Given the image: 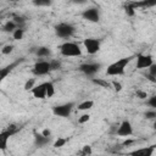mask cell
<instances>
[{"label": "cell", "mask_w": 156, "mask_h": 156, "mask_svg": "<svg viewBox=\"0 0 156 156\" xmlns=\"http://www.w3.org/2000/svg\"><path fill=\"white\" fill-rule=\"evenodd\" d=\"M130 60H132V57H122V58L115 61L113 63H111V65L107 67L106 74H107V76H112V77L124 74L126 67L128 66V63L130 62Z\"/></svg>", "instance_id": "cell-1"}, {"label": "cell", "mask_w": 156, "mask_h": 156, "mask_svg": "<svg viewBox=\"0 0 156 156\" xmlns=\"http://www.w3.org/2000/svg\"><path fill=\"white\" fill-rule=\"evenodd\" d=\"M60 54L65 57H78L82 55V49L79 44L74 41H65L58 46Z\"/></svg>", "instance_id": "cell-2"}, {"label": "cell", "mask_w": 156, "mask_h": 156, "mask_svg": "<svg viewBox=\"0 0 156 156\" xmlns=\"http://www.w3.org/2000/svg\"><path fill=\"white\" fill-rule=\"evenodd\" d=\"M76 32V28L73 24L71 23H67V22H61L55 26V33L58 38H62V39H68L71 38Z\"/></svg>", "instance_id": "cell-3"}, {"label": "cell", "mask_w": 156, "mask_h": 156, "mask_svg": "<svg viewBox=\"0 0 156 156\" xmlns=\"http://www.w3.org/2000/svg\"><path fill=\"white\" fill-rule=\"evenodd\" d=\"M73 108H74V102H65V104L54 106L52 107V113L57 117L66 118L72 113Z\"/></svg>", "instance_id": "cell-4"}, {"label": "cell", "mask_w": 156, "mask_h": 156, "mask_svg": "<svg viewBox=\"0 0 156 156\" xmlns=\"http://www.w3.org/2000/svg\"><path fill=\"white\" fill-rule=\"evenodd\" d=\"M33 74L34 76H46L48 73L51 72L50 69V62L48 60H40V61H37L33 66V69H32Z\"/></svg>", "instance_id": "cell-5"}, {"label": "cell", "mask_w": 156, "mask_h": 156, "mask_svg": "<svg viewBox=\"0 0 156 156\" xmlns=\"http://www.w3.org/2000/svg\"><path fill=\"white\" fill-rule=\"evenodd\" d=\"M83 45H84L85 51L89 55H95V54L99 52L100 46H101V43L96 38H87V39L83 40Z\"/></svg>", "instance_id": "cell-6"}, {"label": "cell", "mask_w": 156, "mask_h": 156, "mask_svg": "<svg viewBox=\"0 0 156 156\" xmlns=\"http://www.w3.org/2000/svg\"><path fill=\"white\" fill-rule=\"evenodd\" d=\"M100 68H101V65L96 63V62H85V63L79 65V67H78V69L88 77L95 76L100 71Z\"/></svg>", "instance_id": "cell-7"}, {"label": "cell", "mask_w": 156, "mask_h": 156, "mask_svg": "<svg viewBox=\"0 0 156 156\" xmlns=\"http://www.w3.org/2000/svg\"><path fill=\"white\" fill-rule=\"evenodd\" d=\"M82 17L91 23H96L100 21V10L98 7H88L82 12Z\"/></svg>", "instance_id": "cell-8"}, {"label": "cell", "mask_w": 156, "mask_h": 156, "mask_svg": "<svg viewBox=\"0 0 156 156\" xmlns=\"http://www.w3.org/2000/svg\"><path fill=\"white\" fill-rule=\"evenodd\" d=\"M154 63V58L151 55H144V54H138L136 55V63L135 67L138 69H144L149 68Z\"/></svg>", "instance_id": "cell-9"}, {"label": "cell", "mask_w": 156, "mask_h": 156, "mask_svg": "<svg viewBox=\"0 0 156 156\" xmlns=\"http://www.w3.org/2000/svg\"><path fill=\"white\" fill-rule=\"evenodd\" d=\"M116 134L118 136H126V138L130 136L133 134V126H132V123L129 121H127V119L122 121L119 123V126L117 127V129H116Z\"/></svg>", "instance_id": "cell-10"}, {"label": "cell", "mask_w": 156, "mask_h": 156, "mask_svg": "<svg viewBox=\"0 0 156 156\" xmlns=\"http://www.w3.org/2000/svg\"><path fill=\"white\" fill-rule=\"evenodd\" d=\"M16 129L13 128V126H11L10 128L7 129H4L0 132V151H4L6 150L7 147V143H9V139L15 134Z\"/></svg>", "instance_id": "cell-11"}, {"label": "cell", "mask_w": 156, "mask_h": 156, "mask_svg": "<svg viewBox=\"0 0 156 156\" xmlns=\"http://www.w3.org/2000/svg\"><path fill=\"white\" fill-rule=\"evenodd\" d=\"M46 87H48V82L40 83V84L35 85V87L30 90V93H32V95H33L35 99H40V100L46 99Z\"/></svg>", "instance_id": "cell-12"}, {"label": "cell", "mask_w": 156, "mask_h": 156, "mask_svg": "<svg viewBox=\"0 0 156 156\" xmlns=\"http://www.w3.org/2000/svg\"><path fill=\"white\" fill-rule=\"evenodd\" d=\"M154 152H155V145H150V146L135 149V150L130 151L128 155L129 156H152Z\"/></svg>", "instance_id": "cell-13"}, {"label": "cell", "mask_w": 156, "mask_h": 156, "mask_svg": "<svg viewBox=\"0 0 156 156\" xmlns=\"http://www.w3.org/2000/svg\"><path fill=\"white\" fill-rule=\"evenodd\" d=\"M51 136H44L41 133H34V144L38 147H45L48 144H50Z\"/></svg>", "instance_id": "cell-14"}, {"label": "cell", "mask_w": 156, "mask_h": 156, "mask_svg": "<svg viewBox=\"0 0 156 156\" xmlns=\"http://www.w3.org/2000/svg\"><path fill=\"white\" fill-rule=\"evenodd\" d=\"M35 55L38 57H48L51 55V50L46 46H39V48H35Z\"/></svg>", "instance_id": "cell-15"}, {"label": "cell", "mask_w": 156, "mask_h": 156, "mask_svg": "<svg viewBox=\"0 0 156 156\" xmlns=\"http://www.w3.org/2000/svg\"><path fill=\"white\" fill-rule=\"evenodd\" d=\"M16 65H17V62H15V63H12V65H9V66H6V67H4V68L0 69V84H1V82L9 76V73L12 71V68H13Z\"/></svg>", "instance_id": "cell-16"}, {"label": "cell", "mask_w": 156, "mask_h": 156, "mask_svg": "<svg viewBox=\"0 0 156 156\" xmlns=\"http://www.w3.org/2000/svg\"><path fill=\"white\" fill-rule=\"evenodd\" d=\"M91 82L104 89H111V83L107 82L106 79H102V78H91Z\"/></svg>", "instance_id": "cell-17"}, {"label": "cell", "mask_w": 156, "mask_h": 156, "mask_svg": "<svg viewBox=\"0 0 156 156\" xmlns=\"http://www.w3.org/2000/svg\"><path fill=\"white\" fill-rule=\"evenodd\" d=\"M17 29V24L12 21V20H9L7 22H5V24L2 26V30L5 33H13V30Z\"/></svg>", "instance_id": "cell-18"}, {"label": "cell", "mask_w": 156, "mask_h": 156, "mask_svg": "<svg viewBox=\"0 0 156 156\" xmlns=\"http://www.w3.org/2000/svg\"><path fill=\"white\" fill-rule=\"evenodd\" d=\"M93 106H94V101L93 100H84V101H82L80 104L77 105V108L79 111H87V110H90Z\"/></svg>", "instance_id": "cell-19"}, {"label": "cell", "mask_w": 156, "mask_h": 156, "mask_svg": "<svg viewBox=\"0 0 156 156\" xmlns=\"http://www.w3.org/2000/svg\"><path fill=\"white\" fill-rule=\"evenodd\" d=\"M24 32H26L24 27H17V29H15L13 33H12V38L15 40H21L24 35Z\"/></svg>", "instance_id": "cell-20"}, {"label": "cell", "mask_w": 156, "mask_h": 156, "mask_svg": "<svg viewBox=\"0 0 156 156\" xmlns=\"http://www.w3.org/2000/svg\"><path fill=\"white\" fill-rule=\"evenodd\" d=\"M34 87H35V79H34V78H29V79H27L26 83H24V85H23V88H24L26 91H30Z\"/></svg>", "instance_id": "cell-21"}, {"label": "cell", "mask_w": 156, "mask_h": 156, "mask_svg": "<svg viewBox=\"0 0 156 156\" xmlns=\"http://www.w3.org/2000/svg\"><path fill=\"white\" fill-rule=\"evenodd\" d=\"M55 94V85L52 82H48V87H46V98H52Z\"/></svg>", "instance_id": "cell-22"}, {"label": "cell", "mask_w": 156, "mask_h": 156, "mask_svg": "<svg viewBox=\"0 0 156 156\" xmlns=\"http://www.w3.org/2000/svg\"><path fill=\"white\" fill-rule=\"evenodd\" d=\"M66 143H67V139H66V138H61V136H58V138L55 140V143L52 144V146H54L55 149H58V147L65 146Z\"/></svg>", "instance_id": "cell-23"}, {"label": "cell", "mask_w": 156, "mask_h": 156, "mask_svg": "<svg viewBox=\"0 0 156 156\" xmlns=\"http://www.w3.org/2000/svg\"><path fill=\"white\" fill-rule=\"evenodd\" d=\"M50 69L51 71H56V69H60L61 68V62L58 60H50Z\"/></svg>", "instance_id": "cell-24"}, {"label": "cell", "mask_w": 156, "mask_h": 156, "mask_svg": "<svg viewBox=\"0 0 156 156\" xmlns=\"http://www.w3.org/2000/svg\"><path fill=\"white\" fill-rule=\"evenodd\" d=\"M51 4H52V2L49 1V0H34V1H33V5L39 6V7H41V6H50Z\"/></svg>", "instance_id": "cell-25"}, {"label": "cell", "mask_w": 156, "mask_h": 156, "mask_svg": "<svg viewBox=\"0 0 156 156\" xmlns=\"http://www.w3.org/2000/svg\"><path fill=\"white\" fill-rule=\"evenodd\" d=\"M82 154H83V156H91V154H93L91 146L90 145H84L83 149H82Z\"/></svg>", "instance_id": "cell-26"}, {"label": "cell", "mask_w": 156, "mask_h": 156, "mask_svg": "<svg viewBox=\"0 0 156 156\" xmlns=\"http://www.w3.org/2000/svg\"><path fill=\"white\" fill-rule=\"evenodd\" d=\"M111 88H113V90L116 93H119L122 90V84L117 80H113V82H111Z\"/></svg>", "instance_id": "cell-27"}, {"label": "cell", "mask_w": 156, "mask_h": 156, "mask_svg": "<svg viewBox=\"0 0 156 156\" xmlns=\"http://www.w3.org/2000/svg\"><path fill=\"white\" fill-rule=\"evenodd\" d=\"M12 51H13V45H11V44L5 45V46L1 49V52H2L4 55H9V54H11Z\"/></svg>", "instance_id": "cell-28"}, {"label": "cell", "mask_w": 156, "mask_h": 156, "mask_svg": "<svg viewBox=\"0 0 156 156\" xmlns=\"http://www.w3.org/2000/svg\"><path fill=\"white\" fill-rule=\"evenodd\" d=\"M89 119H90V115H89V113H83V115L78 118V123H79V124H84V123L88 122Z\"/></svg>", "instance_id": "cell-29"}, {"label": "cell", "mask_w": 156, "mask_h": 156, "mask_svg": "<svg viewBox=\"0 0 156 156\" xmlns=\"http://www.w3.org/2000/svg\"><path fill=\"white\" fill-rule=\"evenodd\" d=\"M146 104L150 106V107H152V108H155L156 107V96L155 95H152V96H150L149 99H147V101H146Z\"/></svg>", "instance_id": "cell-30"}, {"label": "cell", "mask_w": 156, "mask_h": 156, "mask_svg": "<svg viewBox=\"0 0 156 156\" xmlns=\"http://www.w3.org/2000/svg\"><path fill=\"white\" fill-rule=\"evenodd\" d=\"M145 118H147V119H154V118H156V111H155V110L146 111V112H145Z\"/></svg>", "instance_id": "cell-31"}, {"label": "cell", "mask_w": 156, "mask_h": 156, "mask_svg": "<svg viewBox=\"0 0 156 156\" xmlns=\"http://www.w3.org/2000/svg\"><path fill=\"white\" fill-rule=\"evenodd\" d=\"M149 76L156 78V65H155V63H152V65L149 67Z\"/></svg>", "instance_id": "cell-32"}, {"label": "cell", "mask_w": 156, "mask_h": 156, "mask_svg": "<svg viewBox=\"0 0 156 156\" xmlns=\"http://www.w3.org/2000/svg\"><path fill=\"white\" fill-rule=\"evenodd\" d=\"M136 96L139 99H146L147 98V94L145 91H141V90H136Z\"/></svg>", "instance_id": "cell-33"}, {"label": "cell", "mask_w": 156, "mask_h": 156, "mask_svg": "<svg viewBox=\"0 0 156 156\" xmlns=\"http://www.w3.org/2000/svg\"><path fill=\"white\" fill-rule=\"evenodd\" d=\"M126 12H127L129 16H133V15H134V9H132V7L128 5V6L126 7Z\"/></svg>", "instance_id": "cell-34"}, {"label": "cell", "mask_w": 156, "mask_h": 156, "mask_svg": "<svg viewBox=\"0 0 156 156\" xmlns=\"http://www.w3.org/2000/svg\"><path fill=\"white\" fill-rule=\"evenodd\" d=\"M41 134H43L44 136H50V135H51V132H50L49 128H45V129L41 132Z\"/></svg>", "instance_id": "cell-35"}, {"label": "cell", "mask_w": 156, "mask_h": 156, "mask_svg": "<svg viewBox=\"0 0 156 156\" xmlns=\"http://www.w3.org/2000/svg\"><path fill=\"white\" fill-rule=\"evenodd\" d=\"M133 143H134V140H127V141L123 143V145H130V144H133Z\"/></svg>", "instance_id": "cell-36"}]
</instances>
